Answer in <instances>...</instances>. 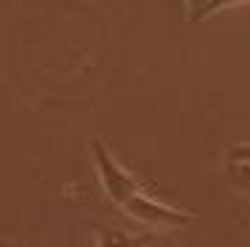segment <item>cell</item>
Returning a JSON list of instances; mask_svg holds the SVG:
<instances>
[{
	"label": "cell",
	"mask_w": 250,
	"mask_h": 247,
	"mask_svg": "<svg viewBox=\"0 0 250 247\" xmlns=\"http://www.w3.org/2000/svg\"><path fill=\"white\" fill-rule=\"evenodd\" d=\"M90 149H93V157H96V168H99V177H102L104 191L113 197V202H118V205L124 208L135 194H141L138 180L107 152V146H104L102 141H93Z\"/></svg>",
	"instance_id": "obj_1"
},
{
	"label": "cell",
	"mask_w": 250,
	"mask_h": 247,
	"mask_svg": "<svg viewBox=\"0 0 250 247\" xmlns=\"http://www.w3.org/2000/svg\"><path fill=\"white\" fill-rule=\"evenodd\" d=\"M124 211L129 213L132 219H138V222L158 225V227H169V225H188V222H191V216H188V213L177 211V208H171V205H166V202H160V200H152V197H146L144 191L135 194L132 200L126 202Z\"/></svg>",
	"instance_id": "obj_2"
},
{
	"label": "cell",
	"mask_w": 250,
	"mask_h": 247,
	"mask_svg": "<svg viewBox=\"0 0 250 247\" xmlns=\"http://www.w3.org/2000/svg\"><path fill=\"white\" fill-rule=\"evenodd\" d=\"M93 233H96V247H146L152 242V233L132 236L118 227H107V225H93Z\"/></svg>",
	"instance_id": "obj_3"
},
{
	"label": "cell",
	"mask_w": 250,
	"mask_h": 247,
	"mask_svg": "<svg viewBox=\"0 0 250 247\" xmlns=\"http://www.w3.org/2000/svg\"><path fill=\"white\" fill-rule=\"evenodd\" d=\"M228 177L233 185H239L242 191H250V163H230L228 160Z\"/></svg>",
	"instance_id": "obj_4"
},
{
	"label": "cell",
	"mask_w": 250,
	"mask_h": 247,
	"mask_svg": "<svg viewBox=\"0 0 250 247\" xmlns=\"http://www.w3.org/2000/svg\"><path fill=\"white\" fill-rule=\"evenodd\" d=\"M228 160L230 163H250V144H236L228 152Z\"/></svg>",
	"instance_id": "obj_5"
}]
</instances>
